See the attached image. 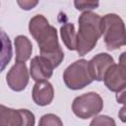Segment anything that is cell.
Masks as SVG:
<instances>
[{"mask_svg":"<svg viewBox=\"0 0 126 126\" xmlns=\"http://www.w3.org/2000/svg\"><path fill=\"white\" fill-rule=\"evenodd\" d=\"M60 33L66 47L69 50H76V32L74 25L72 23H65L60 29Z\"/></svg>","mask_w":126,"mask_h":126,"instance_id":"cell-14","label":"cell"},{"mask_svg":"<svg viewBox=\"0 0 126 126\" xmlns=\"http://www.w3.org/2000/svg\"><path fill=\"white\" fill-rule=\"evenodd\" d=\"M12 55L13 50L11 40L5 31L0 28V73L4 71V69L10 62Z\"/></svg>","mask_w":126,"mask_h":126,"instance_id":"cell-12","label":"cell"},{"mask_svg":"<svg viewBox=\"0 0 126 126\" xmlns=\"http://www.w3.org/2000/svg\"><path fill=\"white\" fill-rule=\"evenodd\" d=\"M29 31L38 44L40 56L46 58L53 68L59 66L64 58V52L59 45L56 29L50 26L42 15H35L30 21Z\"/></svg>","mask_w":126,"mask_h":126,"instance_id":"cell-1","label":"cell"},{"mask_svg":"<svg viewBox=\"0 0 126 126\" xmlns=\"http://www.w3.org/2000/svg\"><path fill=\"white\" fill-rule=\"evenodd\" d=\"M125 53L121 54L120 63L113 64L110 66L103 76V81L108 90L111 92L119 93L124 91L126 86V73H125V62H124Z\"/></svg>","mask_w":126,"mask_h":126,"instance_id":"cell-7","label":"cell"},{"mask_svg":"<svg viewBox=\"0 0 126 126\" xmlns=\"http://www.w3.org/2000/svg\"><path fill=\"white\" fill-rule=\"evenodd\" d=\"M100 17L93 12L86 11L79 17V32L76 34V50L80 56L90 52L101 35Z\"/></svg>","mask_w":126,"mask_h":126,"instance_id":"cell-2","label":"cell"},{"mask_svg":"<svg viewBox=\"0 0 126 126\" xmlns=\"http://www.w3.org/2000/svg\"><path fill=\"white\" fill-rule=\"evenodd\" d=\"M100 31L108 50H115L125 45V26L116 14H107L100 19Z\"/></svg>","mask_w":126,"mask_h":126,"instance_id":"cell-3","label":"cell"},{"mask_svg":"<svg viewBox=\"0 0 126 126\" xmlns=\"http://www.w3.org/2000/svg\"><path fill=\"white\" fill-rule=\"evenodd\" d=\"M76 8L80 11H87V10H92L94 9L98 6V2H94V1H75L74 2Z\"/></svg>","mask_w":126,"mask_h":126,"instance_id":"cell-17","label":"cell"},{"mask_svg":"<svg viewBox=\"0 0 126 126\" xmlns=\"http://www.w3.org/2000/svg\"><path fill=\"white\" fill-rule=\"evenodd\" d=\"M88 62L90 73L93 79L96 81H102L107 69L114 64L113 58L107 53H99Z\"/></svg>","mask_w":126,"mask_h":126,"instance_id":"cell-9","label":"cell"},{"mask_svg":"<svg viewBox=\"0 0 126 126\" xmlns=\"http://www.w3.org/2000/svg\"><path fill=\"white\" fill-rule=\"evenodd\" d=\"M103 107V100L96 93L90 92L77 96L72 103V110L76 116L88 119L98 114Z\"/></svg>","mask_w":126,"mask_h":126,"instance_id":"cell-5","label":"cell"},{"mask_svg":"<svg viewBox=\"0 0 126 126\" xmlns=\"http://www.w3.org/2000/svg\"><path fill=\"white\" fill-rule=\"evenodd\" d=\"M90 126H116V124L113 118L106 115H99L92 120Z\"/></svg>","mask_w":126,"mask_h":126,"instance_id":"cell-16","label":"cell"},{"mask_svg":"<svg viewBox=\"0 0 126 126\" xmlns=\"http://www.w3.org/2000/svg\"><path fill=\"white\" fill-rule=\"evenodd\" d=\"M52 64L42 56H35L31 61V76L36 82L48 80L53 73Z\"/></svg>","mask_w":126,"mask_h":126,"instance_id":"cell-10","label":"cell"},{"mask_svg":"<svg viewBox=\"0 0 126 126\" xmlns=\"http://www.w3.org/2000/svg\"><path fill=\"white\" fill-rule=\"evenodd\" d=\"M16 61L26 62L32 55V45L30 39L25 35H18L15 38Z\"/></svg>","mask_w":126,"mask_h":126,"instance_id":"cell-13","label":"cell"},{"mask_svg":"<svg viewBox=\"0 0 126 126\" xmlns=\"http://www.w3.org/2000/svg\"><path fill=\"white\" fill-rule=\"evenodd\" d=\"M54 96V90L48 81L36 82L32 88V99L40 106L48 105Z\"/></svg>","mask_w":126,"mask_h":126,"instance_id":"cell-11","label":"cell"},{"mask_svg":"<svg viewBox=\"0 0 126 126\" xmlns=\"http://www.w3.org/2000/svg\"><path fill=\"white\" fill-rule=\"evenodd\" d=\"M38 126H63V123L57 115L48 113L41 116V118L39 119Z\"/></svg>","mask_w":126,"mask_h":126,"instance_id":"cell-15","label":"cell"},{"mask_svg":"<svg viewBox=\"0 0 126 126\" xmlns=\"http://www.w3.org/2000/svg\"><path fill=\"white\" fill-rule=\"evenodd\" d=\"M63 80L71 90H81L90 85L94 79L90 73L89 62L86 59H80L72 63L65 69Z\"/></svg>","mask_w":126,"mask_h":126,"instance_id":"cell-4","label":"cell"},{"mask_svg":"<svg viewBox=\"0 0 126 126\" xmlns=\"http://www.w3.org/2000/svg\"><path fill=\"white\" fill-rule=\"evenodd\" d=\"M8 86L16 92L26 89L29 83V73L25 62H17L8 72L6 76Z\"/></svg>","mask_w":126,"mask_h":126,"instance_id":"cell-8","label":"cell"},{"mask_svg":"<svg viewBox=\"0 0 126 126\" xmlns=\"http://www.w3.org/2000/svg\"><path fill=\"white\" fill-rule=\"evenodd\" d=\"M18 4L22 7V9H25V10H30V9H32L36 4H37V1H18Z\"/></svg>","mask_w":126,"mask_h":126,"instance_id":"cell-18","label":"cell"},{"mask_svg":"<svg viewBox=\"0 0 126 126\" xmlns=\"http://www.w3.org/2000/svg\"><path fill=\"white\" fill-rule=\"evenodd\" d=\"M34 115L28 109H13L0 104V126H34Z\"/></svg>","mask_w":126,"mask_h":126,"instance_id":"cell-6","label":"cell"}]
</instances>
